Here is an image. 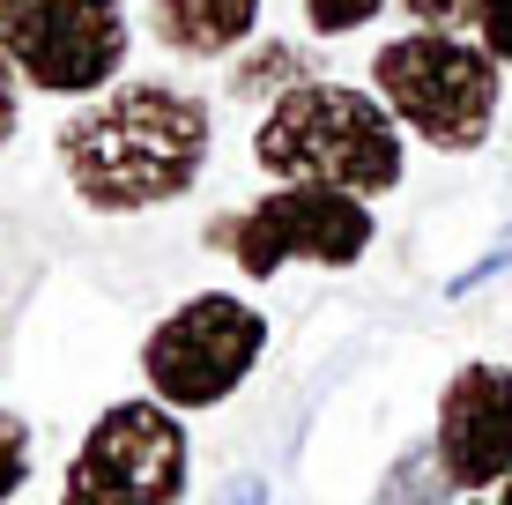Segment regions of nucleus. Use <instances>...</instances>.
<instances>
[{"label": "nucleus", "instance_id": "f257e3e1", "mask_svg": "<svg viewBox=\"0 0 512 505\" xmlns=\"http://www.w3.org/2000/svg\"><path fill=\"white\" fill-rule=\"evenodd\" d=\"M208 104L179 82H112L60 127V171L67 194L97 216H141L193 194L208 164Z\"/></svg>", "mask_w": 512, "mask_h": 505}, {"label": "nucleus", "instance_id": "ddd939ff", "mask_svg": "<svg viewBox=\"0 0 512 505\" xmlns=\"http://www.w3.org/2000/svg\"><path fill=\"white\" fill-rule=\"evenodd\" d=\"M475 38H483L490 60L512 75V0H475Z\"/></svg>", "mask_w": 512, "mask_h": 505}, {"label": "nucleus", "instance_id": "39448f33", "mask_svg": "<svg viewBox=\"0 0 512 505\" xmlns=\"http://www.w3.org/2000/svg\"><path fill=\"white\" fill-rule=\"evenodd\" d=\"M260 357H268V312L231 298V290H201L149 327L141 379L171 409H223L253 379Z\"/></svg>", "mask_w": 512, "mask_h": 505}, {"label": "nucleus", "instance_id": "1a4fd4ad", "mask_svg": "<svg viewBox=\"0 0 512 505\" xmlns=\"http://www.w3.org/2000/svg\"><path fill=\"white\" fill-rule=\"evenodd\" d=\"M268 0H149V38L179 60H223L245 52Z\"/></svg>", "mask_w": 512, "mask_h": 505}, {"label": "nucleus", "instance_id": "0eeeda50", "mask_svg": "<svg viewBox=\"0 0 512 505\" xmlns=\"http://www.w3.org/2000/svg\"><path fill=\"white\" fill-rule=\"evenodd\" d=\"M0 52L45 97H104L134 38L119 0H0Z\"/></svg>", "mask_w": 512, "mask_h": 505}, {"label": "nucleus", "instance_id": "f8f14e48", "mask_svg": "<svg viewBox=\"0 0 512 505\" xmlns=\"http://www.w3.org/2000/svg\"><path fill=\"white\" fill-rule=\"evenodd\" d=\"M379 15H386V0H305L312 38H349V30L379 23Z\"/></svg>", "mask_w": 512, "mask_h": 505}, {"label": "nucleus", "instance_id": "f3484780", "mask_svg": "<svg viewBox=\"0 0 512 505\" xmlns=\"http://www.w3.org/2000/svg\"><path fill=\"white\" fill-rule=\"evenodd\" d=\"M223 505H268V483H260V476H238L231 491H223Z\"/></svg>", "mask_w": 512, "mask_h": 505}, {"label": "nucleus", "instance_id": "2eb2a0df", "mask_svg": "<svg viewBox=\"0 0 512 505\" xmlns=\"http://www.w3.org/2000/svg\"><path fill=\"white\" fill-rule=\"evenodd\" d=\"M512 268V231L498 238V246H490L483 260H475V268H461V275H453V283H446V298H468V290H483L490 283V275H505Z\"/></svg>", "mask_w": 512, "mask_h": 505}, {"label": "nucleus", "instance_id": "dca6fc26", "mask_svg": "<svg viewBox=\"0 0 512 505\" xmlns=\"http://www.w3.org/2000/svg\"><path fill=\"white\" fill-rule=\"evenodd\" d=\"M15 127H23V67L0 52V142H15Z\"/></svg>", "mask_w": 512, "mask_h": 505}, {"label": "nucleus", "instance_id": "6ab92c4d", "mask_svg": "<svg viewBox=\"0 0 512 505\" xmlns=\"http://www.w3.org/2000/svg\"><path fill=\"white\" fill-rule=\"evenodd\" d=\"M468 505H498V498H468Z\"/></svg>", "mask_w": 512, "mask_h": 505}, {"label": "nucleus", "instance_id": "9d476101", "mask_svg": "<svg viewBox=\"0 0 512 505\" xmlns=\"http://www.w3.org/2000/svg\"><path fill=\"white\" fill-rule=\"evenodd\" d=\"M297 82H312V52H305V45H282V38L253 45V52L231 67V97H238V104H275L282 90H297Z\"/></svg>", "mask_w": 512, "mask_h": 505}, {"label": "nucleus", "instance_id": "4468645a", "mask_svg": "<svg viewBox=\"0 0 512 505\" xmlns=\"http://www.w3.org/2000/svg\"><path fill=\"white\" fill-rule=\"evenodd\" d=\"M401 8H409L416 30H461V23H475V0H401Z\"/></svg>", "mask_w": 512, "mask_h": 505}, {"label": "nucleus", "instance_id": "6e6552de", "mask_svg": "<svg viewBox=\"0 0 512 505\" xmlns=\"http://www.w3.org/2000/svg\"><path fill=\"white\" fill-rule=\"evenodd\" d=\"M431 454L453 491L490 498L512 476V364H461L438 394Z\"/></svg>", "mask_w": 512, "mask_h": 505}, {"label": "nucleus", "instance_id": "423d86ee", "mask_svg": "<svg viewBox=\"0 0 512 505\" xmlns=\"http://www.w3.org/2000/svg\"><path fill=\"white\" fill-rule=\"evenodd\" d=\"M193 476V446L171 402L141 394L112 402L82 431L75 461L60 476V505H179Z\"/></svg>", "mask_w": 512, "mask_h": 505}, {"label": "nucleus", "instance_id": "7ed1b4c3", "mask_svg": "<svg viewBox=\"0 0 512 505\" xmlns=\"http://www.w3.org/2000/svg\"><path fill=\"white\" fill-rule=\"evenodd\" d=\"M372 90L394 104L416 142H431L438 156H468L498 127L505 67L490 60L483 38L468 45L461 30H409L372 52Z\"/></svg>", "mask_w": 512, "mask_h": 505}, {"label": "nucleus", "instance_id": "f03ea898", "mask_svg": "<svg viewBox=\"0 0 512 505\" xmlns=\"http://www.w3.org/2000/svg\"><path fill=\"white\" fill-rule=\"evenodd\" d=\"M401 119L379 90L357 82H297L268 104V119L253 127V164L268 179H320V186H349V194L379 201L401 186L409 156H401Z\"/></svg>", "mask_w": 512, "mask_h": 505}, {"label": "nucleus", "instance_id": "a211bd4d", "mask_svg": "<svg viewBox=\"0 0 512 505\" xmlns=\"http://www.w3.org/2000/svg\"><path fill=\"white\" fill-rule=\"evenodd\" d=\"M490 498H498V505H512V476H505V483H498V491H490Z\"/></svg>", "mask_w": 512, "mask_h": 505}, {"label": "nucleus", "instance_id": "20e7f679", "mask_svg": "<svg viewBox=\"0 0 512 505\" xmlns=\"http://www.w3.org/2000/svg\"><path fill=\"white\" fill-rule=\"evenodd\" d=\"M208 238H216L253 283H268V275H282L290 260H312V268H357V260L372 253L379 223H372V201L349 194V186L275 179V194H260L253 208L223 216Z\"/></svg>", "mask_w": 512, "mask_h": 505}, {"label": "nucleus", "instance_id": "9b49d317", "mask_svg": "<svg viewBox=\"0 0 512 505\" xmlns=\"http://www.w3.org/2000/svg\"><path fill=\"white\" fill-rule=\"evenodd\" d=\"M23 483H30V416L0 409V505H15Z\"/></svg>", "mask_w": 512, "mask_h": 505}]
</instances>
